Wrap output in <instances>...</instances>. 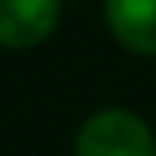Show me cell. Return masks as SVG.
<instances>
[{"label":"cell","instance_id":"1","mask_svg":"<svg viewBox=\"0 0 156 156\" xmlns=\"http://www.w3.org/2000/svg\"><path fill=\"white\" fill-rule=\"evenodd\" d=\"M73 156H156V139L135 111L108 108L80 125Z\"/></svg>","mask_w":156,"mask_h":156},{"label":"cell","instance_id":"3","mask_svg":"<svg viewBox=\"0 0 156 156\" xmlns=\"http://www.w3.org/2000/svg\"><path fill=\"white\" fill-rule=\"evenodd\" d=\"M104 21L128 52L156 56V0H104Z\"/></svg>","mask_w":156,"mask_h":156},{"label":"cell","instance_id":"2","mask_svg":"<svg viewBox=\"0 0 156 156\" xmlns=\"http://www.w3.org/2000/svg\"><path fill=\"white\" fill-rule=\"evenodd\" d=\"M62 0H0V45L31 49L42 45L59 24Z\"/></svg>","mask_w":156,"mask_h":156}]
</instances>
